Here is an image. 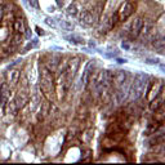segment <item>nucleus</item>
<instances>
[{
  "mask_svg": "<svg viewBox=\"0 0 165 165\" xmlns=\"http://www.w3.org/2000/svg\"><path fill=\"white\" fill-rule=\"evenodd\" d=\"M163 142H164V134H155L154 137L150 139V143L151 144H161Z\"/></svg>",
  "mask_w": 165,
  "mask_h": 165,
  "instance_id": "aec40b11",
  "label": "nucleus"
},
{
  "mask_svg": "<svg viewBox=\"0 0 165 165\" xmlns=\"http://www.w3.org/2000/svg\"><path fill=\"white\" fill-rule=\"evenodd\" d=\"M94 65H95V61H94V60L89 61V62H88V65H86V67H85L84 72H82L81 79H80V81H81V85H82V86L86 85V82H88L89 77H90V75H92V72H93V67H94Z\"/></svg>",
  "mask_w": 165,
  "mask_h": 165,
  "instance_id": "9d476101",
  "label": "nucleus"
},
{
  "mask_svg": "<svg viewBox=\"0 0 165 165\" xmlns=\"http://www.w3.org/2000/svg\"><path fill=\"white\" fill-rule=\"evenodd\" d=\"M147 80L148 76L144 74V72H138L137 75L134 76L133 84L129 88V98L132 101H137L144 93V88L147 85Z\"/></svg>",
  "mask_w": 165,
  "mask_h": 165,
  "instance_id": "f03ea898",
  "label": "nucleus"
},
{
  "mask_svg": "<svg viewBox=\"0 0 165 165\" xmlns=\"http://www.w3.org/2000/svg\"><path fill=\"white\" fill-rule=\"evenodd\" d=\"M160 124H161V123H160V121H155V123H151V124H148V127H147V130H146V132H147V134H154L155 132H156V130L160 128Z\"/></svg>",
  "mask_w": 165,
  "mask_h": 165,
  "instance_id": "6ab92c4d",
  "label": "nucleus"
},
{
  "mask_svg": "<svg viewBox=\"0 0 165 165\" xmlns=\"http://www.w3.org/2000/svg\"><path fill=\"white\" fill-rule=\"evenodd\" d=\"M133 12H134V4H132V3H124L123 5L120 7L119 12H118L119 21H125V19H128L133 14Z\"/></svg>",
  "mask_w": 165,
  "mask_h": 165,
  "instance_id": "20e7f679",
  "label": "nucleus"
},
{
  "mask_svg": "<svg viewBox=\"0 0 165 165\" xmlns=\"http://www.w3.org/2000/svg\"><path fill=\"white\" fill-rule=\"evenodd\" d=\"M66 39L69 40L70 43H72V44H84L85 40L82 37L80 36H77V35H71V36H66Z\"/></svg>",
  "mask_w": 165,
  "mask_h": 165,
  "instance_id": "a211bd4d",
  "label": "nucleus"
},
{
  "mask_svg": "<svg viewBox=\"0 0 165 165\" xmlns=\"http://www.w3.org/2000/svg\"><path fill=\"white\" fill-rule=\"evenodd\" d=\"M143 21L144 19L142 17L134 18V21L132 22V25H130V31H129V35L132 39H137L139 36L141 30H142V26H143Z\"/></svg>",
  "mask_w": 165,
  "mask_h": 165,
  "instance_id": "39448f33",
  "label": "nucleus"
},
{
  "mask_svg": "<svg viewBox=\"0 0 165 165\" xmlns=\"http://www.w3.org/2000/svg\"><path fill=\"white\" fill-rule=\"evenodd\" d=\"M163 107V98L160 95L155 97L154 99L150 101V108H151L152 111H157Z\"/></svg>",
  "mask_w": 165,
  "mask_h": 165,
  "instance_id": "2eb2a0df",
  "label": "nucleus"
},
{
  "mask_svg": "<svg viewBox=\"0 0 165 165\" xmlns=\"http://www.w3.org/2000/svg\"><path fill=\"white\" fill-rule=\"evenodd\" d=\"M36 31H37V34H39V35H44V31H43L40 27H36Z\"/></svg>",
  "mask_w": 165,
  "mask_h": 165,
  "instance_id": "bb28decb",
  "label": "nucleus"
},
{
  "mask_svg": "<svg viewBox=\"0 0 165 165\" xmlns=\"http://www.w3.org/2000/svg\"><path fill=\"white\" fill-rule=\"evenodd\" d=\"M9 95H11V88H9L8 82H3L0 85V106L3 108H5V106L8 103Z\"/></svg>",
  "mask_w": 165,
  "mask_h": 165,
  "instance_id": "423d86ee",
  "label": "nucleus"
},
{
  "mask_svg": "<svg viewBox=\"0 0 165 165\" xmlns=\"http://www.w3.org/2000/svg\"><path fill=\"white\" fill-rule=\"evenodd\" d=\"M128 93H129V85H127V86H124V84L121 85V86H119L118 88V92L115 93V102L118 105H121L123 102L125 101V98H127V95H128Z\"/></svg>",
  "mask_w": 165,
  "mask_h": 165,
  "instance_id": "6e6552de",
  "label": "nucleus"
},
{
  "mask_svg": "<svg viewBox=\"0 0 165 165\" xmlns=\"http://www.w3.org/2000/svg\"><path fill=\"white\" fill-rule=\"evenodd\" d=\"M127 79H128V72L124 71V70H120L118 71L116 74H114V79H112V82L115 84L116 88H119L123 84L127 82Z\"/></svg>",
  "mask_w": 165,
  "mask_h": 165,
  "instance_id": "1a4fd4ad",
  "label": "nucleus"
},
{
  "mask_svg": "<svg viewBox=\"0 0 165 165\" xmlns=\"http://www.w3.org/2000/svg\"><path fill=\"white\" fill-rule=\"evenodd\" d=\"M8 76H9V81H11V84L16 85L18 82V80H19V71L18 70H12L8 74Z\"/></svg>",
  "mask_w": 165,
  "mask_h": 165,
  "instance_id": "f3484780",
  "label": "nucleus"
},
{
  "mask_svg": "<svg viewBox=\"0 0 165 165\" xmlns=\"http://www.w3.org/2000/svg\"><path fill=\"white\" fill-rule=\"evenodd\" d=\"M18 111V108L16 107V105H14V102H12L11 103V106H9V108H8V112L9 114H12V115H14Z\"/></svg>",
  "mask_w": 165,
  "mask_h": 165,
  "instance_id": "b1692460",
  "label": "nucleus"
},
{
  "mask_svg": "<svg viewBox=\"0 0 165 165\" xmlns=\"http://www.w3.org/2000/svg\"><path fill=\"white\" fill-rule=\"evenodd\" d=\"M146 62L150 63V65H155V63H159V60H151V58H147Z\"/></svg>",
  "mask_w": 165,
  "mask_h": 165,
  "instance_id": "a878e982",
  "label": "nucleus"
},
{
  "mask_svg": "<svg viewBox=\"0 0 165 165\" xmlns=\"http://www.w3.org/2000/svg\"><path fill=\"white\" fill-rule=\"evenodd\" d=\"M105 74L106 70H99L95 72L94 76H92V86L97 93H105Z\"/></svg>",
  "mask_w": 165,
  "mask_h": 165,
  "instance_id": "7ed1b4c3",
  "label": "nucleus"
},
{
  "mask_svg": "<svg viewBox=\"0 0 165 165\" xmlns=\"http://www.w3.org/2000/svg\"><path fill=\"white\" fill-rule=\"evenodd\" d=\"M13 30L16 31L17 34H19V35H22L23 32H25V23H23V21L21 18H16L13 22Z\"/></svg>",
  "mask_w": 165,
  "mask_h": 165,
  "instance_id": "4468645a",
  "label": "nucleus"
},
{
  "mask_svg": "<svg viewBox=\"0 0 165 165\" xmlns=\"http://www.w3.org/2000/svg\"><path fill=\"white\" fill-rule=\"evenodd\" d=\"M40 90L48 101H50L56 93L54 76H53V72L48 70L45 66L40 67Z\"/></svg>",
  "mask_w": 165,
  "mask_h": 165,
  "instance_id": "f257e3e1",
  "label": "nucleus"
},
{
  "mask_svg": "<svg viewBox=\"0 0 165 165\" xmlns=\"http://www.w3.org/2000/svg\"><path fill=\"white\" fill-rule=\"evenodd\" d=\"M79 21L84 26H92L95 22V17L88 11H81L79 14Z\"/></svg>",
  "mask_w": 165,
  "mask_h": 165,
  "instance_id": "0eeeda50",
  "label": "nucleus"
},
{
  "mask_svg": "<svg viewBox=\"0 0 165 165\" xmlns=\"http://www.w3.org/2000/svg\"><path fill=\"white\" fill-rule=\"evenodd\" d=\"M154 45H155V48H157L159 50H163V49H164V40H163V39H159V40H155Z\"/></svg>",
  "mask_w": 165,
  "mask_h": 165,
  "instance_id": "4be33fe9",
  "label": "nucleus"
},
{
  "mask_svg": "<svg viewBox=\"0 0 165 165\" xmlns=\"http://www.w3.org/2000/svg\"><path fill=\"white\" fill-rule=\"evenodd\" d=\"M45 23L48 26H50V27H57V22H56V19L54 18H52V17H47L45 18Z\"/></svg>",
  "mask_w": 165,
  "mask_h": 165,
  "instance_id": "412c9836",
  "label": "nucleus"
},
{
  "mask_svg": "<svg viewBox=\"0 0 165 165\" xmlns=\"http://www.w3.org/2000/svg\"><path fill=\"white\" fill-rule=\"evenodd\" d=\"M118 62L119 63H124V62H127V60H120V58H118Z\"/></svg>",
  "mask_w": 165,
  "mask_h": 165,
  "instance_id": "cd10ccee",
  "label": "nucleus"
},
{
  "mask_svg": "<svg viewBox=\"0 0 165 165\" xmlns=\"http://www.w3.org/2000/svg\"><path fill=\"white\" fill-rule=\"evenodd\" d=\"M30 7L34 9H39V0H27Z\"/></svg>",
  "mask_w": 165,
  "mask_h": 165,
  "instance_id": "393cba45",
  "label": "nucleus"
},
{
  "mask_svg": "<svg viewBox=\"0 0 165 165\" xmlns=\"http://www.w3.org/2000/svg\"><path fill=\"white\" fill-rule=\"evenodd\" d=\"M67 13L70 14V16H76L77 14V11H76V7L72 4V5H70L69 8H67Z\"/></svg>",
  "mask_w": 165,
  "mask_h": 165,
  "instance_id": "5701e85b",
  "label": "nucleus"
},
{
  "mask_svg": "<svg viewBox=\"0 0 165 165\" xmlns=\"http://www.w3.org/2000/svg\"><path fill=\"white\" fill-rule=\"evenodd\" d=\"M49 111H50V101H48L45 99L44 102L41 103V111H40V115H39V120H43L44 118H47L48 114H49Z\"/></svg>",
  "mask_w": 165,
  "mask_h": 165,
  "instance_id": "ddd939ff",
  "label": "nucleus"
},
{
  "mask_svg": "<svg viewBox=\"0 0 165 165\" xmlns=\"http://www.w3.org/2000/svg\"><path fill=\"white\" fill-rule=\"evenodd\" d=\"M160 93H163V82L157 81V82H155V84L152 85V89H151V92H150V94H148V101L154 99L155 97H157Z\"/></svg>",
  "mask_w": 165,
  "mask_h": 165,
  "instance_id": "9b49d317",
  "label": "nucleus"
},
{
  "mask_svg": "<svg viewBox=\"0 0 165 165\" xmlns=\"http://www.w3.org/2000/svg\"><path fill=\"white\" fill-rule=\"evenodd\" d=\"M13 102H14V105H16V107L19 110V108H22L23 106H25L27 102H28V95L25 94V93H18L16 95V99H14Z\"/></svg>",
  "mask_w": 165,
  "mask_h": 165,
  "instance_id": "f8f14e48",
  "label": "nucleus"
},
{
  "mask_svg": "<svg viewBox=\"0 0 165 165\" xmlns=\"http://www.w3.org/2000/svg\"><path fill=\"white\" fill-rule=\"evenodd\" d=\"M58 25L66 31H72L74 30V27H75L74 23H72L71 21H67V19H60V21H58Z\"/></svg>",
  "mask_w": 165,
  "mask_h": 165,
  "instance_id": "dca6fc26",
  "label": "nucleus"
}]
</instances>
